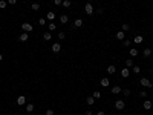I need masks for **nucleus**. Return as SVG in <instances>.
Masks as SVG:
<instances>
[{"label":"nucleus","instance_id":"nucleus-15","mask_svg":"<svg viewBox=\"0 0 153 115\" xmlns=\"http://www.w3.org/2000/svg\"><path fill=\"white\" fill-rule=\"evenodd\" d=\"M100 83H101V86H103V87H107V86L110 84V81H109V78L104 77V78H101V81H100Z\"/></svg>","mask_w":153,"mask_h":115},{"label":"nucleus","instance_id":"nucleus-29","mask_svg":"<svg viewBox=\"0 0 153 115\" xmlns=\"http://www.w3.org/2000/svg\"><path fill=\"white\" fill-rule=\"evenodd\" d=\"M129 29H130V26L127 25V23H124V25H122V26H121V31H124V32H127V31H129Z\"/></svg>","mask_w":153,"mask_h":115},{"label":"nucleus","instance_id":"nucleus-13","mask_svg":"<svg viewBox=\"0 0 153 115\" xmlns=\"http://www.w3.org/2000/svg\"><path fill=\"white\" fill-rule=\"evenodd\" d=\"M142 107H144L145 110H150V109H152V101H150V100H145L144 104H142Z\"/></svg>","mask_w":153,"mask_h":115},{"label":"nucleus","instance_id":"nucleus-32","mask_svg":"<svg viewBox=\"0 0 153 115\" xmlns=\"http://www.w3.org/2000/svg\"><path fill=\"white\" fill-rule=\"evenodd\" d=\"M58 40H64V32H58Z\"/></svg>","mask_w":153,"mask_h":115},{"label":"nucleus","instance_id":"nucleus-5","mask_svg":"<svg viewBox=\"0 0 153 115\" xmlns=\"http://www.w3.org/2000/svg\"><path fill=\"white\" fill-rule=\"evenodd\" d=\"M126 107V103L122 100H116L115 101V109H118V110H122Z\"/></svg>","mask_w":153,"mask_h":115},{"label":"nucleus","instance_id":"nucleus-2","mask_svg":"<svg viewBox=\"0 0 153 115\" xmlns=\"http://www.w3.org/2000/svg\"><path fill=\"white\" fill-rule=\"evenodd\" d=\"M139 84H141V86H144V87H152L153 86V83L149 80V78H145V77H142L141 80H139Z\"/></svg>","mask_w":153,"mask_h":115},{"label":"nucleus","instance_id":"nucleus-12","mask_svg":"<svg viewBox=\"0 0 153 115\" xmlns=\"http://www.w3.org/2000/svg\"><path fill=\"white\" fill-rule=\"evenodd\" d=\"M115 35H116V38H118V40H124V38H126V32L124 31H118Z\"/></svg>","mask_w":153,"mask_h":115},{"label":"nucleus","instance_id":"nucleus-41","mask_svg":"<svg viewBox=\"0 0 153 115\" xmlns=\"http://www.w3.org/2000/svg\"><path fill=\"white\" fill-rule=\"evenodd\" d=\"M96 115H106V114H104V112H103V110H100V112H98V114H96Z\"/></svg>","mask_w":153,"mask_h":115},{"label":"nucleus","instance_id":"nucleus-37","mask_svg":"<svg viewBox=\"0 0 153 115\" xmlns=\"http://www.w3.org/2000/svg\"><path fill=\"white\" fill-rule=\"evenodd\" d=\"M130 43H132L130 40H124V43H122V46H130Z\"/></svg>","mask_w":153,"mask_h":115},{"label":"nucleus","instance_id":"nucleus-3","mask_svg":"<svg viewBox=\"0 0 153 115\" xmlns=\"http://www.w3.org/2000/svg\"><path fill=\"white\" fill-rule=\"evenodd\" d=\"M84 12H86L87 15H92L93 12H95V9H93V6L90 5V3H86V6H84Z\"/></svg>","mask_w":153,"mask_h":115},{"label":"nucleus","instance_id":"nucleus-42","mask_svg":"<svg viewBox=\"0 0 153 115\" xmlns=\"http://www.w3.org/2000/svg\"><path fill=\"white\" fill-rule=\"evenodd\" d=\"M2 60H3V55H2V54H0V61H2Z\"/></svg>","mask_w":153,"mask_h":115},{"label":"nucleus","instance_id":"nucleus-11","mask_svg":"<svg viewBox=\"0 0 153 115\" xmlns=\"http://www.w3.org/2000/svg\"><path fill=\"white\" fill-rule=\"evenodd\" d=\"M133 41H135V43L136 45H141L142 43V41H144V37H142V35H135V38H133Z\"/></svg>","mask_w":153,"mask_h":115},{"label":"nucleus","instance_id":"nucleus-31","mask_svg":"<svg viewBox=\"0 0 153 115\" xmlns=\"http://www.w3.org/2000/svg\"><path fill=\"white\" fill-rule=\"evenodd\" d=\"M38 23H40V26H44V25H46V18H40Z\"/></svg>","mask_w":153,"mask_h":115},{"label":"nucleus","instance_id":"nucleus-7","mask_svg":"<svg viewBox=\"0 0 153 115\" xmlns=\"http://www.w3.org/2000/svg\"><path fill=\"white\" fill-rule=\"evenodd\" d=\"M60 51H61V45L60 43H54L52 45V52H54V54H58Z\"/></svg>","mask_w":153,"mask_h":115},{"label":"nucleus","instance_id":"nucleus-22","mask_svg":"<svg viewBox=\"0 0 153 115\" xmlns=\"http://www.w3.org/2000/svg\"><path fill=\"white\" fill-rule=\"evenodd\" d=\"M92 97L95 98V100H100V98H101V92H100V91H95V92L92 94Z\"/></svg>","mask_w":153,"mask_h":115},{"label":"nucleus","instance_id":"nucleus-36","mask_svg":"<svg viewBox=\"0 0 153 115\" xmlns=\"http://www.w3.org/2000/svg\"><path fill=\"white\" fill-rule=\"evenodd\" d=\"M54 3H55V5H57V6H60L61 3H63V0H54Z\"/></svg>","mask_w":153,"mask_h":115},{"label":"nucleus","instance_id":"nucleus-34","mask_svg":"<svg viewBox=\"0 0 153 115\" xmlns=\"http://www.w3.org/2000/svg\"><path fill=\"white\" fill-rule=\"evenodd\" d=\"M95 12H96V14H100V15H101L103 12H104V9H101V8H98V9H95Z\"/></svg>","mask_w":153,"mask_h":115},{"label":"nucleus","instance_id":"nucleus-35","mask_svg":"<svg viewBox=\"0 0 153 115\" xmlns=\"http://www.w3.org/2000/svg\"><path fill=\"white\" fill-rule=\"evenodd\" d=\"M46 115H55V112H54L52 109H48V110H46Z\"/></svg>","mask_w":153,"mask_h":115},{"label":"nucleus","instance_id":"nucleus-28","mask_svg":"<svg viewBox=\"0 0 153 115\" xmlns=\"http://www.w3.org/2000/svg\"><path fill=\"white\" fill-rule=\"evenodd\" d=\"M6 6H8V2L2 0V2H0V9H6Z\"/></svg>","mask_w":153,"mask_h":115},{"label":"nucleus","instance_id":"nucleus-10","mask_svg":"<svg viewBox=\"0 0 153 115\" xmlns=\"http://www.w3.org/2000/svg\"><path fill=\"white\" fill-rule=\"evenodd\" d=\"M46 20H49V22H54L55 20V12L54 11H49L46 14Z\"/></svg>","mask_w":153,"mask_h":115},{"label":"nucleus","instance_id":"nucleus-20","mask_svg":"<svg viewBox=\"0 0 153 115\" xmlns=\"http://www.w3.org/2000/svg\"><path fill=\"white\" fill-rule=\"evenodd\" d=\"M48 28H49V32H54L55 29H57V25H55L54 22H51L49 25H48Z\"/></svg>","mask_w":153,"mask_h":115},{"label":"nucleus","instance_id":"nucleus-18","mask_svg":"<svg viewBox=\"0 0 153 115\" xmlns=\"http://www.w3.org/2000/svg\"><path fill=\"white\" fill-rule=\"evenodd\" d=\"M133 66H135V64H133V60H132V58H127V60H126V68H133Z\"/></svg>","mask_w":153,"mask_h":115},{"label":"nucleus","instance_id":"nucleus-26","mask_svg":"<svg viewBox=\"0 0 153 115\" xmlns=\"http://www.w3.org/2000/svg\"><path fill=\"white\" fill-rule=\"evenodd\" d=\"M61 5H63L64 8H69V6L72 5V2H70V0H63V3H61Z\"/></svg>","mask_w":153,"mask_h":115},{"label":"nucleus","instance_id":"nucleus-19","mask_svg":"<svg viewBox=\"0 0 153 115\" xmlns=\"http://www.w3.org/2000/svg\"><path fill=\"white\" fill-rule=\"evenodd\" d=\"M74 26H75V28H81V26H83V20H81V18H77V20L74 22Z\"/></svg>","mask_w":153,"mask_h":115},{"label":"nucleus","instance_id":"nucleus-27","mask_svg":"<svg viewBox=\"0 0 153 115\" xmlns=\"http://www.w3.org/2000/svg\"><path fill=\"white\" fill-rule=\"evenodd\" d=\"M130 72H135V74H139V72H141V68H139V66H133Z\"/></svg>","mask_w":153,"mask_h":115},{"label":"nucleus","instance_id":"nucleus-38","mask_svg":"<svg viewBox=\"0 0 153 115\" xmlns=\"http://www.w3.org/2000/svg\"><path fill=\"white\" fill-rule=\"evenodd\" d=\"M122 92H124V95H126V97H127V95H130V89H124Z\"/></svg>","mask_w":153,"mask_h":115},{"label":"nucleus","instance_id":"nucleus-6","mask_svg":"<svg viewBox=\"0 0 153 115\" xmlns=\"http://www.w3.org/2000/svg\"><path fill=\"white\" fill-rule=\"evenodd\" d=\"M25 109H26V112H28V114H31V112H34L35 106H34L32 103H26V104H25Z\"/></svg>","mask_w":153,"mask_h":115},{"label":"nucleus","instance_id":"nucleus-23","mask_svg":"<svg viewBox=\"0 0 153 115\" xmlns=\"http://www.w3.org/2000/svg\"><path fill=\"white\" fill-rule=\"evenodd\" d=\"M60 22L63 23V25H66V23L69 22V17H67V15H61V17H60Z\"/></svg>","mask_w":153,"mask_h":115},{"label":"nucleus","instance_id":"nucleus-33","mask_svg":"<svg viewBox=\"0 0 153 115\" xmlns=\"http://www.w3.org/2000/svg\"><path fill=\"white\" fill-rule=\"evenodd\" d=\"M139 97L145 98V97H147V92H145V91H141V92H139Z\"/></svg>","mask_w":153,"mask_h":115},{"label":"nucleus","instance_id":"nucleus-4","mask_svg":"<svg viewBox=\"0 0 153 115\" xmlns=\"http://www.w3.org/2000/svg\"><path fill=\"white\" fill-rule=\"evenodd\" d=\"M26 100H28L26 95H18V97H17V104H18V106H25Z\"/></svg>","mask_w":153,"mask_h":115},{"label":"nucleus","instance_id":"nucleus-21","mask_svg":"<svg viewBox=\"0 0 153 115\" xmlns=\"http://www.w3.org/2000/svg\"><path fill=\"white\" fill-rule=\"evenodd\" d=\"M142 54H144V57H150L152 55V48H145Z\"/></svg>","mask_w":153,"mask_h":115},{"label":"nucleus","instance_id":"nucleus-9","mask_svg":"<svg viewBox=\"0 0 153 115\" xmlns=\"http://www.w3.org/2000/svg\"><path fill=\"white\" fill-rule=\"evenodd\" d=\"M129 75H130V69H129V68L121 69V77H122V78H127Z\"/></svg>","mask_w":153,"mask_h":115},{"label":"nucleus","instance_id":"nucleus-1","mask_svg":"<svg viewBox=\"0 0 153 115\" xmlns=\"http://www.w3.org/2000/svg\"><path fill=\"white\" fill-rule=\"evenodd\" d=\"M22 29H23V32H32V29H34V26L31 25L29 22H25V23H22Z\"/></svg>","mask_w":153,"mask_h":115},{"label":"nucleus","instance_id":"nucleus-14","mask_svg":"<svg viewBox=\"0 0 153 115\" xmlns=\"http://www.w3.org/2000/svg\"><path fill=\"white\" fill-rule=\"evenodd\" d=\"M28 38H29V34H28V32H23V34H20L18 40H20V41H28Z\"/></svg>","mask_w":153,"mask_h":115},{"label":"nucleus","instance_id":"nucleus-39","mask_svg":"<svg viewBox=\"0 0 153 115\" xmlns=\"http://www.w3.org/2000/svg\"><path fill=\"white\" fill-rule=\"evenodd\" d=\"M8 3H9V5H15V3H17V0H8Z\"/></svg>","mask_w":153,"mask_h":115},{"label":"nucleus","instance_id":"nucleus-16","mask_svg":"<svg viewBox=\"0 0 153 115\" xmlns=\"http://www.w3.org/2000/svg\"><path fill=\"white\" fill-rule=\"evenodd\" d=\"M119 92H121V87H119L118 84H115V86L112 87V94H113V95H118Z\"/></svg>","mask_w":153,"mask_h":115},{"label":"nucleus","instance_id":"nucleus-8","mask_svg":"<svg viewBox=\"0 0 153 115\" xmlns=\"http://www.w3.org/2000/svg\"><path fill=\"white\" fill-rule=\"evenodd\" d=\"M106 71H107V74H109V75H113V74L116 72V68H115V64H110V66H107V69H106Z\"/></svg>","mask_w":153,"mask_h":115},{"label":"nucleus","instance_id":"nucleus-17","mask_svg":"<svg viewBox=\"0 0 153 115\" xmlns=\"http://www.w3.org/2000/svg\"><path fill=\"white\" fill-rule=\"evenodd\" d=\"M86 103H87V104H89V106H92V104H93V103H95V98H93V97H92V95H89V97H87V98H86Z\"/></svg>","mask_w":153,"mask_h":115},{"label":"nucleus","instance_id":"nucleus-43","mask_svg":"<svg viewBox=\"0 0 153 115\" xmlns=\"http://www.w3.org/2000/svg\"><path fill=\"white\" fill-rule=\"evenodd\" d=\"M0 2H2V0H0Z\"/></svg>","mask_w":153,"mask_h":115},{"label":"nucleus","instance_id":"nucleus-25","mask_svg":"<svg viewBox=\"0 0 153 115\" xmlns=\"http://www.w3.org/2000/svg\"><path fill=\"white\" fill-rule=\"evenodd\" d=\"M43 38H44V40H51L52 34H51V32H43Z\"/></svg>","mask_w":153,"mask_h":115},{"label":"nucleus","instance_id":"nucleus-24","mask_svg":"<svg viewBox=\"0 0 153 115\" xmlns=\"http://www.w3.org/2000/svg\"><path fill=\"white\" fill-rule=\"evenodd\" d=\"M136 55H138V49L132 48V49H130V57H136Z\"/></svg>","mask_w":153,"mask_h":115},{"label":"nucleus","instance_id":"nucleus-40","mask_svg":"<svg viewBox=\"0 0 153 115\" xmlns=\"http://www.w3.org/2000/svg\"><path fill=\"white\" fill-rule=\"evenodd\" d=\"M86 115H92V110H90V109H89V110H86Z\"/></svg>","mask_w":153,"mask_h":115},{"label":"nucleus","instance_id":"nucleus-30","mask_svg":"<svg viewBox=\"0 0 153 115\" xmlns=\"http://www.w3.org/2000/svg\"><path fill=\"white\" fill-rule=\"evenodd\" d=\"M31 8L34 9V11H38V9H40V5H38V3H32V5H31Z\"/></svg>","mask_w":153,"mask_h":115}]
</instances>
